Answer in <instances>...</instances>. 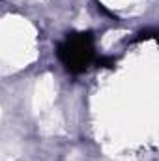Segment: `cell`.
<instances>
[{
    "label": "cell",
    "mask_w": 159,
    "mask_h": 161,
    "mask_svg": "<svg viewBox=\"0 0 159 161\" xmlns=\"http://www.w3.org/2000/svg\"><path fill=\"white\" fill-rule=\"evenodd\" d=\"M58 58L69 73H80L94 62V38L90 32L69 34L58 45Z\"/></svg>",
    "instance_id": "obj_1"
}]
</instances>
